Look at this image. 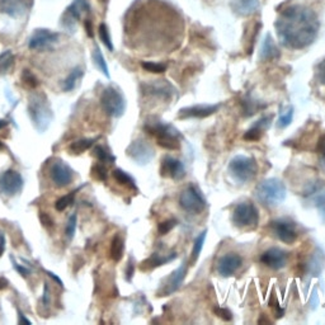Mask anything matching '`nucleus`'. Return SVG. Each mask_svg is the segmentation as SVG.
Wrapping results in <instances>:
<instances>
[{
    "instance_id": "40",
    "label": "nucleus",
    "mask_w": 325,
    "mask_h": 325,
    "mask_svg": "<svg viewBox=\"0 0 325 325\" xmlns=\"http://www.w3.org/2000/svg\"><path fill=\"white\" fill-rule=\"evenodd\" d=\"M22 80L25 81L26 85H28L30 88H36L38 86V79L31 73L30 70H23V74H22Z\"/></svg>"
},
{
    "instance_id": "35",
    "label": "nucleus",
    "mask_w": 325,
    "mask_h": 325,
    "mask_svg": "<svg viewBox=\"0 0 325 325\" xmlns=\"http://www.w3.org/2000/svg\"><path fill=\"white\" fill-rule=\"evenodd\" d=\"M143 69H145L146 71L153 74H161L167 70V66L163 64H158V62H151V61H143L141 62Z\"/></svg>"
},
{
    "instance_id": "23",
    "label": "nucleus",
    "mask_w": 325,
    "mask_h": 325,
    "mask_svg": "<svg viewBox=\"0 0 325 325\" xmlns=\"http://www.w3.org/2000/svg\"><path fill=\"white\" fill-rule=\"evenodd\" d=\"M231 8L240 17H248L255 13L259 8V0H234Z\"/></svg>"
},
{
    "instance_id": "22",
    "label": "nucleus",
    "mask_w": 325,
    "mask_h": 325,
    "mask_svg": "<svg viewBox=\"0 0 325 325\" xmlns=\"http://www.w3.org/2000/svg\"><path fill=\"white\" fill-rule=\"evenodd\" d=\"M272 121V116H266V117H262L259 121H257V124L252 127V129L248 130L244 134V140L247 141H258L261 140L262 135L263 132L271 126Z\"/></svg>"
},
{
    "instance_id": "42",
    "label": "nucleus",
    "mask_w": 325,
    "mask_h": 325,
    "mask_svg": "<svg viewBox=\"0 0 325 325\" xmlns=\"http://www.w3.org/2000/svg\"><path fill=\"white\" fill-rule=\"evenodd\" d=\"M315 78L321 85H325V59L317 64L316 70H315Z\"/></svg>"
},
{
    "instance_id": "53",
    "label": "nucleus",
    "mask_w": 325,
    "mask_h": 325,
    "mask_svg": "<svg viewBox=\"0 0 325 325\" xmlns=\"http://www.w3.org/2000/svg\"><path fill=\"white\" fill-rule=\"evenodd\" d=\"M7 286H8V281H7L6 278H0V291L4 290Z\"/></svg>"
},
{
    "instance_id": "13",
    "label": "nucleus",
    "mask_w": 325,
    "mask_h": 325,
    "mask_svg": "<svg viewBox=\"0 0 325 325\" xmlns=\"http://www.w3.org/2000/svg\"><path fill=\"white\" fill-rule=\"evenodd\" d=\"M126 153L132 160L141 165L148 164L149 161H151V159L154 158V149L151 148L150 144L146 143L145 140H141V139L130 144Z\"/></svg>"
},
{
    "instance_id": "7",
    "label": "nucleus",
    "mask_w": 325,
    "mask_h": 325,
    "mask_svg": "<svg viewBox=\"0 0 325 325\" xmlns=\"http://www.w3.org/2000/svg\"><path fill=\"white\" fill-rule=\"evenodd\" d=\"M233 223L239 229H255L259 223V213L252 202H242L233 211Z\"/></svg>"
},
{
    "instance_id": "37",
    "label": "nucleus",
    "mask_w": 325,
    "mask_h": 325,
    "mask_svg": "<svg viewBox=\"0 0 325 325\" xmlns=\"http://www.w3.org/2000/svg\"><path fill=\"white\" fill-rule=\"evenodd\" d=\"M76 224H78V216L76 213H73V215L69 218V221H67L66 230H65V234H66L67 239L71 240L74 239V235H75L76 231Z\"/></svg>"
},
{
    "instance_id": "51",
    "label": "nucleus",
    "mask_w": 325,
    "mask_h": 325,
    "mask_svg": "<svg viewBox=\"0 0 325 325\" xmlns=\"http://www.w3.org/2000/svg\"><path fill=\"white\" fill-rule=\"evenodd\" d=\"M18 315H19V322H25V324H27V325L31 324V321L25 316V315H23V312L19 311Z\"/></svg>"
},
{
    "instance_id": "39",
    "label": "nucleus",
    "mask_w": 325,
    "mask_h": 325,
    "mask_svg": "<svg viewBox=\"0 0 325 325\" xmlns=\"http://www.w3.org/2000/svg\"><path fill=\"white\" fill-rule=\"evenodd\" d=\"M175 225H177V221H175L174 219H170V220H165L163 221V223H160L158 226L159 235L168 234L169 231H172V229L174 228Z\"/></svg>"
},
{
    "instance_id": "21",
    "label": "nucleus",
    "mask_w": 325,
    "mask_h": 325,
    "mask_svg": "<svg viewBox=\"0 0 325 325\" xmlns=\"http://www.w3.org/2000/svg\"><path fill=\"white\" fill-rule=\"evenodd\" d=\"M281 52L274 43L273 38L271 35H267L264 37L263 42L261 46V51H259V59L262 61H274V60L280 59Z\"/></svg>"
},
{
    "instance_id": "18",
    "label": "nucleus",
    "mask_w": 325,
    "mask_h": 325,
    "mask_svg": "<svg viewBox=\"0 0 325 325\" xmlns=\"http://www.w3.org/2000/svg\"><path fill=\"white\" fill-rule=\"evenodd\" d=\"M219 108H220L219 104H199L193 105V107H185L178 112V119H206L208 116L218 112Z\"/></svg>"
},
{
    "instance_id": "14",
    "label": "nucleus",
    "mask_w": 325,
    "mask_h": 325,
    "mask_svg": "<svg viewBox=\"0 0 325 325\" xmlns=\"http://www.w3.org/2000/svg\"><path fill=\"white\" fill-rule=\"evenodd\" d=\"M73 169L62 160H56L52 163L51 169H50V177L56 187L62 188L70 184L73 180Z\"/></svg>"
},
{
    "instance_id": "49",
    "label": "nucleus",
    "mask_w": 325,
    "mask_h": 325,
    "mask_svg": "<svg viewBox=\"0 0 325 325\" xmlns=\"http://www.w3.org/2000/svg\"><path fill=\"white\" fill-rule=\"evenodd\" d=\"M4 250H6V237L3 231H0V257L3 255Z\"/></svg>"
},
{
    "instance_id": "4",
    "label": "nucleus",
    "mask_w": 325,
    "mask_h": 325,
    "mask_svg": "<svg viewBox=\"0 0 325 325\" xmlns=\"http://www.w3.org/2000/svg\"><path fill=\"white\" fill-rule=\"evenodd\" d=\"M28 113L33 122V126L40 132L49 129L52 120V111L49 102L43 94H33L28 103Z\"/></svg>"
},
{
    "instance_id": "41",
    "label": "nucleus",
    "mask_w": 325,
    "mask_h": 325,
    "mask_svg": "<svg viewBox=\"0 0 325 325\" xmlns=\"http://www.w3.org/2000/svg\"><path fill=\"white\" fill-rule=\"evenodd\" d=\"M91 172H93V174L95 175V178L99 180H107V169H105L104 165L102 164H95L94 167L91 168Z\"/></svg>"
},
{
    "instance_id": "52",
    "label": "nucleus",
    "mask_w": 325,
    "mask_h": 325,
    "mask_svg": "<svg viewBox=\"0 0 325 325\" xmlns=\"http://www.w3.org/2000/svg\"><path fill=\"white\" fill-rule=\"evenodd\" d=\"M43 302H45L46 305L49 304V288H47V286H45V292H43Z\"/></svg>"
},
{
    "instance_id": "55",
    "label": "nucleus",
    "mask_w": 325,
    "mask_h": 325,
    "mask_svg": "<svg viewBox=\"0 0 325 325\" xmlns=\"http://www.w3.org/2000/svg\"><path fill=\"white\" fill-rule=\"evenodd\" d=\"M4 148V145H3V143H2V141H0V149H3Z\"/></svg>"
},
{
    "instance_id": "44",
    "label": "nucleus",
    "mask_w": 325,
    "mask_h": 325,
    "mask_svg": "<svg viewBox=\"0 0 325 325\" xmlns=\"http://www.w3.org/2000/svg\"><path fill=\"white\" fill-rule=\"evenodd\" d=\"M11 259H12V262H13V267H14V269H16V271L18 272L19 274H22V276H23V277H27L28 274H30V269L25 268V267H23V266H21V264L17 263V262H16V258H14L13 255H11Z\"/></svg>"
},
{
    "instance_id": "8",
    "label": "nucleus",
    "mask_w": 325,
    "mask_h": 325,
    "mask_svg": "<svg viewBox=\"0 0 325 325\" xmlns=\"http://www.w3.org/2000/svg\"><path fill=\"white\" fill-rule=\"evenodd\" d=\"M179 203L183 210L191 215H198L206 208V199L194 185H189L180 193Z\"/></svg>"
},
{
    "instance_id": "43",
    "label": "nucleus",
    "mask_w": 325,
    "mask_h": 325,
    "mask_svg": "<svg viewBox=\"0 0 325 325\" xmlns=\"http://www.w3.org/2000/svg\"><path fill=\"white\" fill-rule=\"evenodd\" d=\"M215 314L218 315L219 317H221V319L226 320V321H229V320L233 319V316H231V312L229 311L228 309H224V307H216Z\"/></svg>"
},
{
    "instance_id": "27",
    "label": "nucleus",
    "mask_w": 325,
    "mask_h": 325,
    "mask_svg": "<svg viewBox=\"0 0 325 325\" xmlns=\"http://www.w3.org/2000/svg\"><path fill=\"white\" fill-rule=\"evenodd\" d=\"M124 240L120 235H116L113 238L112 243H111V258L113 259L115 262H120L122 258V255H124Z\"/></svg>"
},
{
    "instance_id": "25",
    "label": "nucleus",
    "mask_w": 325,
    "mask_h": 325,
    "mask_svg": "<svg viewBox=\"0 0 325 325\" xmlns=\"http://www.w3.org/2000/svg\"><path fill=\"white\" fill-rule=\"evenodd\" d=\"M83 75H84V70L81 69V67L78 66L75 67V69H73L71 73L69 74L67 78L64 80V83H62V90L64 91L74 90L76 84H78V81L83 78Z\"/></svg>"
},
{
    "instance_id": "6",
    "label": "nucleus",
    "mask_w": 325,
    "mask_h": 325,
    "mask_svg": "<svg viewBox=\"0 0 325 325\" xmlns=\"http://www.w3.org/2000/svg\"><path fill=\"white\" fill-rule=\"evenodd\" d=\"M100 104L107 115L119 119L126 111V99L124 94L115 86H108L100 95Z\"/></svg>"
},
{
    "instance_id": "45",
    "label": "nucleus",
    "mask_w": 325,
    "mask_h": 325,
    "mask_svg": "<svg viewBox=\"0 0 325 325\" xmlns=\"http://www.w3.org/2000/svg\"><path fill=\"white\" fill-rule=\"evenodd\" d=\"M316 153L325 160V134L322 136H320V139L317 140Z\"/></svg>"
},
{
    "instance_id": "17",
    "label": "nucleus",
    "mask_w": 325,
    "mask_h": 325,
    "mask_svg": "<svg viewBox=\"0 0 325 325\" xmlns=\"http://www.w3.org/2000/svg\"><path fill=\"white\" fill-rule=\"evenodd\" d=\"M287 258L288 255L285 250L280 249V248H271L262 254L261 262L268 268L278 271L287 264Z\"/></svg>"
},
{
    "instance_id": "24",
    "label": "nucleus",
    "mask_w": 325,
    "mask_h": 325,
    "mask_svg": "<svg viewBox=\"0 0 325 325\" xmlns=\"http://www.w3.org/2000/svg\"><path fill=\"white\" fill-rule=\"evenodd\" d=\"M177 258V254L175 253H172V254H168L165 257H161L160 254H154L153 257H150L149 259L144 261L141 263V269L143 271H149V269H153L155 267L163 266V264L168 263V262H172Z\"/></svg>"
},
{
    "instance_id": "50",
    "label": "nucleus",
    "mask_w": 325,
    "mask_h": 325,
    "mask_svg": "<svg viewBox=\"0 0 325 325\" xmlns=\"http://www.w3.org/2000/svg\"><path fill=\"white\" fill-rule=\"evenodd\" d=\"M47 274H49V276L51 277V278H54V281H55V282L57 283V285H60V286H61V287H62V285H64V283H62V281L60 280V278H59V277L56 276V274L52 273V272H49V271H47Z\"/></svg>"
},
{
    "instance_id": "56",
    "label": "nucleus",
    "mask_w": 325,
    "mask_h": 325,
    "mask_svg": "<svg viewBox=\"0 0 325 325\" xmlns=\"http://www.w3.org/2000/svg\"><path fill=\"white\" fill-rule=\"evenodd\" d=\"M100 2H105V0H100Z\"/></svg>"
},
{
    "instance_id": "31",
    "label": "nucleus",
    "mask_w": 325,
    "mask_h": 325,
    "mask_svg": "<svg viewBox=\"0 0 325 325\" xmlns=\"http://www.w3.org/2000/svg\"><path fill=\"white\" fill-rule=\"evenodd\" d=\"M311 196L314 198L315 206L317 207L319 212L325 218V191L324 189H319L316 187L311 191Z\"/></svg>"
},
{
    "instance_id": "15",
    "label": "nucleus",
    "mask_w": 325,
    "mask_h": 325,
    "mask_svg": "<svg viewBox=\"0 0 325 325\" xmlns=\"http://www.w3.org/2000/svg\"><path fill=\"white\" fill-rule=\"evenodd\" d=\"M160 175L164 178H170L174 180H180L184 178L185 169L184 165L178 159L173 156L165 155L160 164Z\"/></svg>"
},
{
    "instance_id": "54",
    "label": "nucleus",
    "mask_w": 325,
    "mask_h": 325,
    "mask_svg": "<svg viewBox=\"0 0 325 325\" xmlns=\"http://www.w3.org/2000/svg\"><path fill=\"white\" fill-rule=\"evenodd\" d=\"M7 125H8V122L4 121V120H0V130L4 129V127H6Z\"/></svg>"
},
{
    "instance_id": "30",
    "label": "nucleus",
    "mask_w": 325,
    "mask_h": 325,
    "mask_svg": "<svg viewBox=\"0 0 325 325\" xmlns=\"http://www.w3.org/2000/svg\"><path fill=\"white\" fill-rule=\"evenodd\" d=\"M95 140H97V139H81V140H78L71 144V145L69 146V150L73 151L74 154H81L83 151L90 149Z\"/></svg>"
},
{
    "instance_id": "9",
    "label": "nucleus",
    "mask_w": 325,
    "mask_h": 325,
    "mask_svg": "<svg viewBox=\"0 0 325 325\" xmlns=\"http://www.w3.org/2000/svg\"><path fill=\"white\" fill-rule=\"evenodd\" d=\"M90 11L88 0H74L70 6L67 7L65 13L62 14L61 25L67 32H73L75 30V26L78 21L80 19V16L83 13Z\"/></svg>"
},
{
    "instance_id": "48",
    "label": "nucleus",
    "mask_w": 325,
    "mask_h": 325,
    "mask_svg": "<svg viewBox=\"0 0 325 325\" xmlns=\"http://www.w3.org/2000/svg\"><path fill=\"white\" fill-rule=\"evenodd\" d=\"M134 269H135V266L132 262H130L129 266H127V269H126V280L127 281H131L132 276H134Z\"/></svg>"
},
{
    "instance_id": "2",
    "label": "nucleus",
    "mask_w": 325,
    "mask_h": 325,
    "mask_svg": "<svg viewBox=\"0 0 325 325\" xmlns=\"http://www.w3.org/2000/svg\"><path fill=\"white\" fill-rule=\"evenodd\" d=\"M255 196L264 206L276 207L286 199V187L280 179L271 178L257 185Z\"/></svg>"
},
{
    "instance_id": "28",
    "label": "nucleus",
    "mask_w": 325,
    "mask_h": 325,
    "mask_svg": "<svg viewBox=\"0 0 325 325\" xmlns=\"http://www.w3.org/2000/svg\"><path fill=\"white\" fill-rule=\"evenodd\" d=\"M93 60H94V64L97 65V67L100 70V73L104 74L105 78L110 79V70H108V65L105 62L104 56H103L102 51L99 50L98 46L94 47V51H93Z\"/></svg>"
},
{
    "instance_id": "33",
    "label": "nucleus",
    "mask_w": 325,
    "mask_h": 325,
    "mask_svg": "<svg viewBox=\"0 0 325 325\" xmlns=\"http://www.w3.org/2000/svg\"><path fill=\"white\" fill-rule=\"evenodd\" d=\"M98 33H99L100 41L103 42V45H104L110 51H113L115 47H113L112 38H111L110 31H108V27L104 25V23H102V25L99 26V28H98Z\"/></svg>"
},
{
    "instance_id": "5",
    "label": "nucleus",
    "mask_w": 325,
    "mask_h": 325,
    "mask_svg": "<svg viewBox=\"0 0 325 325\" xmlns=\"http://www.w3.org/2000/svg\"><path fill=\"white\" fill-rule=\"evenodd\" d=\"M229 172L238 182L247 183L255 178L257 173H258V165L253 158L237 155L229 163Z\"/></svg>"
},
{
    "instance_id": "29",
    "label": "nucleus",
    "mask_w": 325,
    "mask_h": 325,
    "mask_svg": "<svg viewBox=\"0 0 325 325\" xmlns=\"http://www.w3.org/2000/svg\"><path fill=\"white\" fill-rule=\"evenodd\" d=\"M206 235H207V231L203 230L201 233V234L197 237L196 242H194V245H193V249H192V255H191V264H194L197 262V259L199 258V254H201L202 252V248H203V244H204V240H206Z\"/></svg>"
},
{
    "instance_id": "1",
    "label": "nucleus",
    "mask_w": 325,
    "mask_h": 325,
    "mask_svg": "<svg viewBox=\"0 0 325 325\" xmlns=\"http://www.w3.org/2000/svg\"><path fill=\"white\" fill-rule=\"evenodd\" d=\"M278 40L291 50H302L316 40L320 22L311 8L301 4L281 7L274 22Z\"/></svg>"
},
{
    "instance_id": "34",
    "label": "nucleus",
    "mask_w": 325,
    "mask_h": 325,
    "mask_svg": "<svg viewBox=\"0 0 325 325\" xmlns=\"http://www.w3.org/2000/svg\"><path fill=\"white\" fill-rule=\"evenodd\" d=\"M292 119H293V108L288 107L287 110L283 111V112H281L277 126L280 127V129H285V127H287L288 125L292 122Z\"/></svg>"
},
{
    "instance_id": "19",
    "label": "nucleus",
    "mask_w": 325,
    "mask_h": 325,
    "mask_svg": "<svg viewBox=\"0 0 325 325\" xmlns=\"http://www.w3.org/2000/svg\"><path fill=\"white\" fill-rule=\"evenodd\" d=\"M242 257L235 253H228L218 261V272L223 277H230L242 267Z\"/></svg>"
},
{
    "instance_id": "20",
    "label": "nucleus",
    "mask_w": 325,
    "mask_h": 325,
    "mask_svg": "<svg viewBox=\"0 0 325 325\" xmlns=\"http://www.w3.org/2000/svg\"><path fill=\"white\" fill-rule=\"evenodd\" d=\"M185 274H187V264L182 263V266L178 269H175V271L168 277L167 281L163 283V287H161L160 290V296L172 295L175 291H178V288L182 286L183 281H184Z\"/></svg>"
},
{
    "instance_id": "16",
    "label": "nucleus",
    "mask_w": 325,
    "mask_h": 325,
    "mask_svg": "<svg viewBox=\"0 0 325 325\" xmlns=\"http://www.w3.org/2000/svg\"><path fill=\"white\" fill-rule=\"evenodd\" d=\"M32 3V0H0V12L12 18H19L28 13Z\"/></svg>"
},
{
    "instance_id": "12",
    "label": "nucleus",
    "mask_w": 325,
    "mask_h": 325,
    "mask_svg": "<svg viewBox=\"0 0 325 325\" xmlns=\"http://www.w3.org/2000/svg\"><path fill=\"white\" fill-rule=\"evenodd\" d=\"M57 40H59V33L52 32V31L46 30V28H40V30H36L30 37L28 47L31 50H41V51H43V50L52 47V45H55Z\"/></svg>"
},
{
    "instance_id": "10",
    "label": "nucleus",
    "mask_w": 325,
    "mask_h": 325,
    "mask_svg": "<svg viewBox=\"0 0 325 325\" xmlns=\"http://www.w3.org/2000/svg\"><path fill=\"white\" fill-rule=\"evenodd\" d=\"M271 230L277 239L286 244H293L297 240V229L295 224L290 220L280 219V220L272 221Z\"/></svg>"
},
{
    "instance_id": "38",
    "label": "nucleus",
    "mask_w": 325,
    "mask_h": 325,
    "mask_svg": "<svg viewBox=\"0 0 325 325\" xmlns=\"http://www.w3.org/2000/svg\"><path fill=\"white\" fill-rule=\"evenodd\" d=\"M73 199H74V193H69L66 194V196H62L61 198H59L56 201V203H55V208H56L57 211H64L65 208H67V207L70 206Z\"/></svg>"
},
{
    "instance_id": "11",
    "label": "nucleus",
    "mask_w": 325,
    "mask_h": 325,
    "mask_svg": "<svg viewBox=\"0 0 325 325\" xmlns=\"http://www.w3.org/2000/svg\"><path fill=\"white\" fill-rule=\"evenodd\" d=\"M25 180L16 170L8 169L0 174V192L6 196H16L22 191Z\"/></svg>"
},
{
    "instance_id": "36",
    "label": "nucleus",
    "mask_w": 325,
    "mask_h": 325,
    "mask_svg": "<svg viewBox=\"0 0 325 325\" xmlns=\"http://www.w3.org/2000/svg\"><path fill=\"white\" fill-rule=\"evenodd\" d=\"M13 52L11 50L8 51H4L3 54L0 55V73H4L12 66L13 64Z\"/></svg>"
},
{
    "instance_id": "26",
    "label": "nucleus",
    "mask_w": 325,
    "mask_h": 325,
    "mask_svg": "<svg viewBox=\"0 0 325 325\" xmlns=\"http://www.w3.org/2000/svg\"><path fill=\"white\" fill-rule=\"evenodd\" d=\"M112 174H113V178H115L120 184L125 185V187H127V188L130 189H134V191H136L137 189L134 178H132L130 174H127L126 172H124L122 169H115Z\"/></svg>"
},
{
    "instance_id": "3",
    "label": "nucleus",
    "mask_w": 325,
    "mask_h": 325,
    "mask_svg": "<svg viewBox=\"0 0 325 325\" xmlns=\"http://www.w3.org/2000/svg\"><path fill=\"white\" fill-rule=\"evenodd\" d=\"M145 130L156 137V143L163 149H167V150L179 149V140L182 135L172 125L163 124L160 121L146 122Z\"/></svg>"
},
{
    "instance_id": "32",
    "label": "nucleus",
    "mask_w": 325,
    "mask_h": 325,
    "mask_svg": "<svg viewBox=\"0 0 325 325\" xmlns=\"http://www.w3.org/2000/svg\"><path fill=\"white\" fill-rule=\"evenodd\" d=\"M93 153H94V155L97 156L98 160L100 161V163H107V164H112V163H115L116 158L112 155V154L110 153L108 150H105L103 146H95L94 150H93Z\"/></svg>"
},
{
    "instance_id": "46",
    "label": "nucleus",
    "mask_w": 325,
    "mask_h": 325,
    "mask_svg": "<svg viewBox=\"0 0 325 325\" xmlns=\"http://www.w3.org/2000/svg\"><path fill=\"white\" fill-rule=\"evenodd\" d=\"M40 220H41V224H42L43 226H47V228L54 225V220H52V219L45 212H40Z\"/></svg>"
},
{
    "instance_id": "47",
    "label": "nucleus",
    "mask_w": 325,
    "mask_h": 325,
    "mask_svg": "<svg viewBox=\"0 0 325 325\" xmlns=\"http://www.w3.org/2000/svg\"><path fill=\"white\" fill-rule=\"evenodd\" d=\"M84 26H85V30H86V35L89 36V37H94V33H93V25H91V22L89 21V19H86L85 22H84Z\"/></svg>"
}]
</instances>
